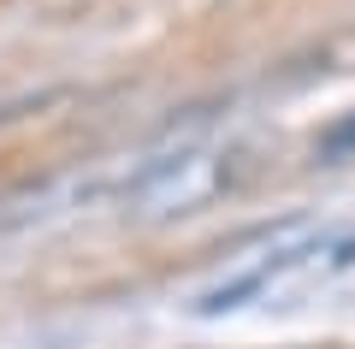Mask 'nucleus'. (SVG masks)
<instances>
[{"label": "nucleus", "mask_w": 355, "mask_h": 349, "mask_svg": "<svg viewBox=\"0 0 355 349\" xmlns=\"http://www.w3.org/2000/svg\"><path fill=\"white\" fill-rule=\"evenodd\" d=\"M219 189H225V154L172 130V137H160L154 166L137 178V189H130L119 207L137 213V219H172V213H196L202 201H214Z\"/></svg>", "instance_id": "obj_1"}]
</instances>
